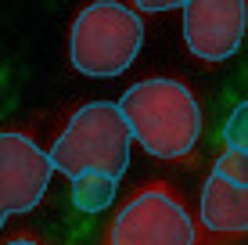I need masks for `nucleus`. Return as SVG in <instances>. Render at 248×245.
<instances>
[{
    "label": "nucleus",
    "instance_id": "f257e3e1",
    "mask_svg": "<svg viewBox=\"0 0 248 245\" xmlns=\"http://www.w3.org/2000/svg\"><path fill=\"white\" fill-rule=\"evenodd\" d=\"M126 126L133 141H140L144 151L155 159H187L198 145L205 119H202V101L184 80H140L119 101Z\"/></svg>",
    "mask_w": 248,
    "mask_h": 245
},
{
    "label": "nucleus",
    "instance_id": "f03ea898",
    "mask_svg": "<svg viewBox=\"0 0 248 245\" xmlns=\"http://www.w3.org/2000/svg\"><path fill=\"white\" fill-rule=\"evenodd\" d=\"M133 133L126 126L119 105L112 101H87L68 115L65 130L50 145L47 159L58 173L79 177V173H108L112 180L126 173L130 166Z\"/></svg>",
    "mask_w": 248,
    "mask_h": 245
},
{
    "label": "nucleus",
    "instance_id": "7ed1b4c3",
    "mask_svg": "<svg viewBox=\"0 0 248 245\" xmlns=\"http://www.w3.org/2000/svg\"><path fill=\"white\" fill-rule=\"evenodd\" d=\"M144 44V18L126 4H87L68 33V58L87 76H119L130 69Z\"/></svg>",
    "mask_w": 248,
    "mask_h": 245
},
{
    "label": "nucleus",
    "instance_id": "20e7f679",
    "mask_svg": "<svg viewBox=\"0 0 248 245\" xmlns=\"http://www.w3.org/2000/svg\"><path fill=\"white\" fill-rule=\"evenodd\" d=\"M101 245H198V231L180 191L169 180H148L126 195Z\"/></svg>",
    "mask_w": 248,
    "mask_h": 245
},
{
    "label": "nucleus",
    "instance_id": "39448f33",
    "mask_svg": "<svg viewBox=\"0 0 248 245\" xmlns=\"http://www.w3.org/2000/svg\"><path fill=\"white\" fill-rule=\"evenodd\" d=\"M194 231L198 245H237L248 238V155L227 148L212 163Z\"/></svg>",
    "mask_w": 248,
    "mask_h": 245
},
{
    "label": "nucleus",
    "instance_id": "423d86ee",
    "mask_svg": "<svg viewBox=\"0 0 248 245\" xmlns=\"http://www.w3.org/2000/svg\"><path fill=\"white\" fill-rule=\"evenodd\" d=\"M50 159L25 130H0V227L7 216L36 209L50 184Z\"/></svg>",
    "mask_w": 248,
    "mask_h": 245
},
{
    "label": "nucleus",
    "instance_id": "0eeeda50",
    "mask_svg": "<svg viewBox=\"0 0 248 245\" xmlns=\"http://www.w3.org/2000/svg\"><path fill=\"white\" fill-rule=\"evenodd\" d=\"M248 4L245 0H191L184 4V40L194 58L216 65L227 62L245 40Z\"/></svg>",
    "mask_w": 248,
    "mask_h": 245
},
{
    "label": "nucleus",
    "instance_id": "6e6552de",
    "mask_svg": "<svg viewBox=\"0 0 248 245\" xmlns=\"http://www.w3.org/2000/svg\"><path fill=\"white\" fill-rule=\"evenodd\" d=\"M115 184L108 173H79L72 180V202L76 209H83V213H101L105 206H112L115 198Z\"/></svg>",
    "mask_w": 248,
    "mask_h": 245
},
{
    "label": "nucleus",
    "instance_id": "1a4fd4ad",
    "mask_svg": "<svg viewBox=\"0 0 248 245\" xmlns=\"http://www.w3.org/2000/svg\"><path fill=\"white\" fill-rule=\"evenodd\" d=\"M223 141H227L230 151L248 155V101H241V105L227 115V123H223Z\"/></svg>",
    "mask_w": 248,
    "mask_h": 245
},
{
    "label": "nucleus",
    "instance_id": "9d476101",
    "mask_svg": "<svg viewBox=\"0 0 248 245\" xmlns=\"http://www.w3.org/2000/svg\"><path fill=\"white\" fill-rule=\"evenodd\" d=\"M0 245H50V242H44L36 231H18L15 238H7V242H0Z\"/></svg>",
    "mask_w": 248,
    "mask_h": 245
},
{
    "label": "nucleus",
    "instance_id": "9b49d317",
    "mask_svg": "<svg viewBox=\"0 0 248 245\" xmlns=\"http://www.w3.org/2000/svg\"><path fill=\"white\" fill-rule=\"evenodd\" d=\"M166 7H176V4H140V11H166Z\"/></svg>",
    "mask_w": 248,
    "mask_h": 245
}]
</instances>
